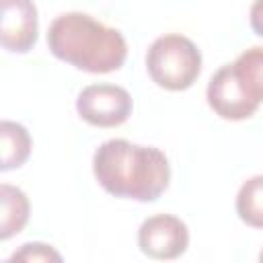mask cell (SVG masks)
<instances>
[{
  "label": "cell",
  "instance_id": "obj_1",
  "mask_svg": "<svg viewBox=\"0 0 263 263\" xmlns=\"http://www.w3.org/2000/svg\"><path fill=\"white\" fill-rule=\"evenodd\" d=\"M92 173L109 195L142 203L156 201L171 183V164L160 148L123 138H111L95 150Z\"/></svg>",
  "mask_w": 263,
  "mask_h": 263
},
{
  "label": "cell",
  "instance_id": "obj_2",
  "mask_svg": "<svg viewBox=\"0 0 263 263\" xmlns=\"http://www.w3.org/2000/svg\"><path fill=\"white\" fill-rule=\"evenodd\" d=\"M49 51L90 74H109L119 70L127 58L125 37L86 12H64L47 29Z\"/></svg>",
  "mask_w": 263,
  "mask_h": 263
},
{
  "label": "cell",
  "instance_id": "obj_3",
  "mask_svg": "<svg viewBox=\"0 0 263 263\" xmlns=\"http://www.w3.org/2000/svg\"><path fill=\"white\" fill-rule=\"evenodd\" d=\"M146 70L152 82L164 90H187L201 72V51L179 33H168L152 41L146 51Z\"/></svg>",
  "mask_w": 263,
  "mask_h": 263
},
{
  "label": "cell",
  "instance_id": "obj_4",
  "mask_svg": "<svg viewBox=\"0 0 263 263\" xmlns=\"http://www.w3.org/2000/svg\"><path fill=\"white\" fill-rule=\"evenodd\" d=\"M134 109L132 95L117 84H88L76 97V113L95 127L123 125Z\"/></svg>",
  "mask_w": 263,
  "mask_h": 263
},
{
  "label": "cell",
  "instance_id": "obj_5",
  "mask_svg": "<svg viewBox=\"0 0 263 263\" xmlns=\"http://www.w3.org/2000/svg\"><path fill=\"white\" fill-rule=\"evenodd\" d=\"M138 247L150 259H179L189 247V228L173 214H154L140 224Z\"/></svg>",
  "mask_w": 263,
  "mask_h": 263
},
{
  "label": "cell",
  "instance_id": "obj_6",
  "mask_svg": "<svg viewBox=\"0 0 263 263\" xmlns=\"http://www.w3.org/2000/svg\"><path fill=\"white\" fill-rule=\"evenodd\" d=\"M205 99H208L210 109L226 121L249 119L259 109V105L255 101H251L249 95L242 90L230 64H226L214 72V76L210 78L208 88H205Z\"/></svg>",
  "mask_w": 263,
  "mask_h": 263
},
{
  "label": "cell",
  "instance_id": "obj_7",
  "mask_svg": "<svg viewBox=\"0 0 263 263\" xmlns=\"http://www.w3.org/2000/svg\"><path fill=\"white\" fill-rule=\"evenodd\" d=\"M0 43L10 53H29L37 43L39 16L33 0H0Z\"/></svg>",
  "mask_w": 263,
  "mask_h": 263
},
{
  "label": "cell",
  "instance_id": "obj_8",
  "mask_svg": "<svg viewBox=\"0 0 263 263\" xmlns=\"http://www.w3.org/2000/svg\"><path fill=\"white\" fill-rule=\"evenodd\" d=\"M0 240H8L27 226L31 203L23 189L8 183L0 185Z\"/></svg>",
  "mask_w": 263,
  "mask_h": 263
},
{
  "label": "cell",
  "instance_id": "obj_9",
  "mask_svg": "<svg viewBox=\"0 0 263 263\" xmlns=\"http://www.w3.org/2000/svg\"><path fill=\"white\" fill-rule=\"evenodd\" d=\"M0 138H2V164L0 171L8 173L12 168L23 166L29 156H31V148H33V140L31 134L27 132L25 125L4 119L0 123Z\"/></svg>",
  "mask_w": 263,
  "mask_h": 263
},
{
  "label": "cell",
  "instance_id": "obj_10",
  "mask_svg": "<svg viewBox=\"0 0 263 263\" xmlns=\"http://www.w3.org/2000/svg\"><path fill=\"white\" fill-rule=\"evenodd\" d=\"M230 66L242 90L249 95V99L261 105L263 103V47L255 45L251 49H245Z\"/></svg>",
  "mask_w": 263,
  "mask_h": 263
},
{
  "label": "cell",
  "instance_id": "obj_11",
  "mask_svg": "<svg viewBox=\"0 0 263 263\" xmlns=\"http://www.w3.org/2000/svg\"><path fill=\"white\" fill-rule=\"evenodd\" d=\"M234 205L247 226L263 228V175H255L240 185Z\"/></svg>",
  "mask_w": 263,
  "mask_h": 263
},
{
  "label": "cell",
  "instance_id": "obj_12",
  "mask_svg": "<svg viewBox=\"0 0 263 263\" xmlns=\"http://www.w3.org/2000/svg\"><path fill=\"white\" fill-rule=\"evenodd\" d=\"M10 261H62V255L45 242H25L12 253Z\"/></svg>",
  "mask_w": 263,
  "mask_h": 263
},
{
  "label": "cell",
  "instance_id": "obj_13",
  "mask_svg": "<svg viewBox=\"0 0 263 263\" xmlns=\"http://www.w3.org/2000/svg\"><path fill=\"white\" fill-rule=\"evenodd\" d=\"M249 23H251V29L255 31V35L263 37V0H255L251 4Z\"/></svg>",
  "mask_w": 263,
  "mask_h": 263
},
{
  "label": "cell",
  "instance_id": "obj_14",
  "mask_svg": "<svg viewBox=\"0 0 263 263\" xmlns=\"http://www.w3.org/2000/svg\"><path fill=\"white\" fill-rule=\"evenodd\" d=\"M259 261H263V251H261V253H259Z\"/></svg>",
  "mask_w": 263,
  "mask_h": 263
}]
</instances>
